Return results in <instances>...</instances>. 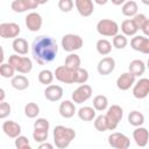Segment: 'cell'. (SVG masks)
<instances>
[{
  "instance_id": "cell-4",
  "label": "cell",
  "mask_w": 149,
  "mask_h": 149,
  "mask_svg": "<svg viewBox=\"0 0 149 149\" xmlns=\"http://www.w3.org/2000/svg\"><path fill=\"white\" fill-rule=\"evenodd\" d=\"M61 44L66 52H74L81 49L84 42H83V38L77 34H65L62 37Z\"/></svg>"
},
{
  "instance_id": "cell-11",
  "label": "cell",
  "mask_w": 149,
  "mask_h": 149,
  "mask_svg": "<svg viewBox=\"0 0 149 149\" xmlns=\"http://www.w3.org/2000/svg\"><path fill=\"white\" fill-rule=\"evenodd\" d=\"M149 94V79L141 78L133 86V95L136 99H144Z\"/></svg>"
},
{
  "instance_id": "cell-47",
  "label": "cell",
  "mask_w": 149,
  "mask_h": 149,
  "mask_svg": "<svg viewBox=\"0 0 149 149\" xmlns=\"http://www.w3.org/2000/svg\"><path fill=\"white\" fill-rule=\"evenodd\" d=\"M108 1H109V0H94V2H95L97 5H100V6H101V5H106Z\"/></svg>"
},
{
  "instance_id": "cell-23",
  "label": "cell",
  "mask_w": 149,
  "mask_h": 149,
  "mask_svg": "<svg viewBox=\"0 0 149 149\" xmlns=\"http://www.w3.org/2000/svg\"><path fill=\"white\" fill-rule=\"evenodd\" d=\"M10 85L15 90H17V91H23V90H26V88L29 87V80L23 74H16V76H14L12 78Z\"/></svg>"
},
{
  "instance_id": "cell-27",
  "label": "cell",
  "mask_w": 149,
  "mask_h": 149,
  "mask_svg": "<svg viewBox=\"0 0 149 149\" xmlns=\"http://www.w3.org/2000/svg\"><path fill=\"white\" fill-rule=\"evenodd\" d=\"M77 114L83 121H92L95 118V108L91 106H84L78 109Z\"/></svg>"
},
{
  "instance_id": "cell-17",
  "label": "cell",
  "mask_w": 149,
  "mask_h": 149,
  "mask_svg": "<svg viewBox=\"0 0 149 149\" xmlns=\"http://www.w3.org/2000/svg\"><path fill=\"white\" fill-rule=\"evenodd\" d=\"M133 139L136 143V146L139 147H146L149 142V132L147 128L139 126L135 128V130L133 132Z\"/></svg>"
},
{
  "instance_id": "cell-28",
  "label": "cell",
  "mask_w": 149,
  "mask_h": 149,
  "mask_svg": "<svg viewBox=\"0 0 149 149\" xmlns=\"http://www.w3.org/2000/svg\"><path fill=\"white\" fill-rule=\"evenodd\" d=\"M95 48H97V51L102 55V56H107L111 54L112 51V43L109 41H107L106 38H100L97 41V44H95Z\"/></svg>"
},
{
  "instance_id": "cell-50",
  "label": "cell",
  "mask_w": 149,
  "mask_h": 149,
  "mask_svg": "<svg viewBox=\"0 0 149 149\" xmlns=\"http://www.w3.org/2000/svg\"><path fill=\"white\" fill-rule=\"evenodd\" d=\"M141 2L143 5H146V6H149V0H141Z\"/></svg>"
},
{
  "instance_id": "cell-41",
  "label": "cell",
  "mask_w": 149,
  "mask_h": 149,
  "mask_svg": "<svg viewBox=\"0 0 149 149\" xmlns=\"http://www.w3.org/2000/svg\"><path fill=\"white\" fill-rule=\"evenodd\" d=\"M49 121L44 118H38L34 122V129H41V130H49Z\"/></svg>"
},
{
  "instance_id": "cell-43",
  "label": "cell",
  "mask_w": 149,
  "mask_h": 149,
  "mask_svg": "<svg viewBox=\"0 0 149 149\" xmlns=\"http://www.w3.org/2000/svg\"><path fill=\"white\" fill-rule=\"evenodd\" d=\"M147 20H148V19H147V16H146L144 14H141V13H140V14L137 13L135 16H133V21H134V23L136 24V27L139 28V30L143 27V24L146 23V21H147Z\"/></svg>"
},
{
  "instance_id": "cell-26",
  "label": "cell",
  "mask_w": 149,
  "mask_h": 149,
  "mask_svg": "<svg viewBox=\"0 0 149 149\" xmlns=\"http://www.w3.org/2000/svg\"><path fill=\"white\" fill-rule=\"evenodd\" d=\"M137 30H139V28L134 23L133 19H127V20L122 21V23H121V31L123 33V35H126V36H135Z\"/></svg>"
},
{
  "instance_id": "cell-19",
  "label": "cell",
  "mask_w": 149,
  "mask_h": 149,
  "mask_svg": "<svg viewBox=\"0 0 149 149\" xmlns=\"http://www.w3.org/2000/svg\"><path fill=\"white\" fill-rule=\"evenodd\" d=\"M44 97L49 101H58L63 97V88L59 85L50 84L44 90Z\"/></svg>"
},
{
  "instance_id": "cell-2",
  "label": "cell",
  "mask_w": 149,
  "mask_h": 149,
  "mask_svg": "<svg viewBox=\"0 0 149 149\" xmlns=\"http://www.w3.org/2000/svg\"><path fill=\"white\" fill-rule=\"evenodd\" d=\"M54 136V143L58 149H65L70 146V143L74 140L76 137V132L74 129L65 126H56L52 132Z\"/></svg>"
},
{
  "instance_id": "cell-36",
  "label": "cell",
  "mask_w": 149,
  "mask_h": 149,
  "mask_svg": "<svg viewBox=\"0 0 149 149\" xmlns=\"http://www.w3.org/2000/svg\"><path fill=\"white\" fill-rule=\"evenodd\" d=\"M113 47L115 49H125L128 44V40H127V36L123 35V34H116L114 37H113Z\"/></svg>"
},
{
  "instance_id": "cell-3",
  "label": "cell",
  "mask_w": 149,
  "mask_h": 149,
  "mask_svg": "<svg viewBox=\"0 0 149 149\" xmlns=\"http://www.w3.org/2000/svg\"><path fill=\"white\" fill-rule=\"evenodd\" d=\"M8 63L13 65L15 71L20 73H29L33 69V62L29 57L26 56H19L17 54L10 55L8 58Z\"/></svg>"
},
{
  "instance_id": "cell-44",
  "label": "cell",
  "mask_w": 149,
  "mask_h": 149,
  "mask_svg": "<svg viewBox=\"0 0 149 149\" xmlns=\"http://www.w3.org/2000/svg\"><path fill=\"white\" fill-rule=\"evenodd\" d=\"M141 30H142V33H143L146 36L149 37V19L146 21V23L143 24V27L141 28Z\"/></svg>"
},
{
  "instance_id": "cell-35",
  "label": "cell",
  "mask_w": 149,
  "mask_h": 149,
  "mask_svg": "<svg viewBox=\"0 0 149 149\" xmlns=\"http://www.w3.org/2000/svg\"><path fill=\"white\" fill-rule=\"evenodd\" d=\"M94 128L98 132H106L108 130V122L106 119V115H98L94 118Z\"/></svg>"
},
{
  "instance_id": "cell-37",
  "label": "cell",
  "mask_w": 149,
  "mask_h": 149,
  "mask_svg": "<svg viewBox=\"0 0 149 149\" xmlns=\"http://www.w3.org/2000/svg\"><path fill=\"white\" fill-rule=\"evenodd\" d=\"M15 73V69L13 65H10L8 62L7 63H1L0 65V74L3 78H13Z\"/></svg>"
},
{
  "instance_id": "cell-16",
  "label": "cell",
  "mask_w": 149,
  "mask_h": 149,
  "mask_svg": "<svg viewBox=\"0 0 149 149\" xmlns=\"http://www.w3.org/2000/svg\"><path fill=\"white\" fill-rule=\"evenodd\" d=\"M134 84H135V76L132 74L129 71L128 72H123L116 79V86L121 91L129 90L132 86H134Z\"/></svg>"
},
{
  "instance_id": "cell-18",
  "label": "cell",
  "mask_w": 149,
  "mask_h": 149,
  "mask_svg": "<svg viewBox=\"0 0 149 149\" xmlns=\"http://www.w3.org/2000/svg\"><path fill=\"white\" fill-rule=\"evenodd\" d=\"M74 5H76L78 13L81 16L87 17V16H91L93 14L94 6H93L92 0H74Z\"/></svg>"
},
{
  "instance_id": "cell-46",
  "label": "cell",
  "mask_w": 149,
  "mask_h": 149,
  "mask_svg": "<svg viewBox=\"0 0 149 149\" xmlns=\"http://www.w3.org/2000/svg\"><path fill=\"white\" fill-rule=\"evenodd\" d=\"M111 1H112L113 5H115V6H120V5H123L127 0H111Z\"/></svg>"
},
{
  "instance_id": "cell-33",
  "label": "cell",
  "mask_w": 149,
  "mask_h": 149,
  "mask_svg": "<svg viewBox=\"0 0 149 149\" xmlns=\"http://www.w3.org/2000/svg\"><path fill=\"white\" fill-rule=\"evenodd\" d=\"M38 113H40V107H38L37 104H35V102L26 104V106H24V115L27 118L34 119V118H36L38 115Z\"/></svg>"
},
{
  "instance_id": "cell-32",
  "label": "cell",
  "mask_w": 149,
  "mask_h": 149,
  "mask_svg": "<svg viewBox=\"0 0 149 149\" xmlns=\"http://www.w3.org/2000/svg\"><path fill=\"white\" fill-rule=\"evenodd\" d=\"M54 78H55V73H52L50 70H47V69L40 71V73H38V81L47 86L52 83Z\"/></svg>"
},
{
  "instance_id": "cell-5",
  "label": "cell",
  "mask_w": 149,
  "mask_h": 149,
  "mask_svg": "<svg viewBox=\"0 0 149 149\" xmlns=\"http://www.w3.org/2000/svg\"><path fill=\"white\" fill-rule=\"evenodd\" d=\"M97 31L101 36L114 37L116 34H119V26L111 19H102L97 23Z\"/></svg>"
},
{
  "instance_id": "cell-31",
  "label": "cell",
  "mask_w": 149,
  "mask_h": 149,
  "mask_svg": "<svg viewBox=\"0 0 149 149\" xmlns=\"http://www.w3.org/2000/svg\"><path fill=\"white\" fill-rule=\"evenodd\" d=\"M80 63H81L80 57L74 52H70L65 58L64 65H66L71 69H78V68H80Z\"/></svg>"
},
{
  "instance_id": "cell-13",
  "label": "cell",
  "mask_w": 149,
  "mask_h": 149,
  "mask_svg": "<svg viewBox=\"0 0 149 149\" xmlns=\"http://www.w3.org/2000/svg\"><path fill=\"white\" fill-rule=\"evenodd\" d=\"M114 69H115V59L109 56L101 58L97 65V70H98L99 74H101V76L111 74L114 71Z\"/></svg>"
},
{
  "instance_id": "cell-24",
  "label": "cell",
  "mask_w": 149,
  "mask_h": 149,
  "mask_svg": "<svg viewBox=\"0 0 149 149\" xmlns=\"http://www.w3.org/2000/svg\"><path fill=\"white\" fill-rule=\"evenodd\" d=\"M121 12L125 16H128V17H133L137 14L139 12V6L137 3L134 1V0H127L122 7H121Z\"/></svg>"
},
{
  "instance_id": "cell-6",
  "label": "cell",
  "mask_w": 149,
  "mask_h": 149,
  "mask_svg": "<svg viewBox=\"0 0 149 149\" xmlns=\"http://www.w3.org/2000/svg\"><path fill=\"white\" fill-rule=\"evenodd\" d=\"M123 116V109L119 105H112L108 107L106 113V119L108 122V130H114Z\"/></svg>"
},
{
  "instance_id": "cell-51",
  "label": "cell",
  "mask_w": 149,
  "mask_h": 149,
  "mask_svg": "<svg viewBox=\"0 0 149 149\" xmlns=\"http://www.w3.org/2000/svg\"><path fill=\"white\" fill-rule=\"evenodd\" d=\"M147 66H148V69H149V58H148V62H147Z\"/></svg>"
},
{
  "instance_id": "cell-1",
  "label": "cell",
  "mask_w": 149,
  "mask_h": 149,
  "mask_svg": "<svg viewBox=\"0 0 149 149\" xmlns=\"http://www.w3.org/2000/svg\"><path fill=\"white\" fill-rule=\"evenodd\" d=\"M58 52V45L57 42L47 35H40L37 36L31 44V54L35 62H37L41 65L48 64L52 62Z\"/></svg>"
},
{
  "instance_id": "cell-25",
  "label": "cell",
  "mask_w": 149,
  "mask_h": 149,
  "mask_svg": "<svg viewBox=\"0 0 149 149\" xmlns=\"http://www.w3.org/2000/svg\"><path fill=\"white\" fill-rule=\"evenodd\" d=\"M128 71L134 74L135 77H140L146 71V65L143 63V61L141 59H134L129 63V66H128Z\"/></svg>"
},
{
  "instance_id": "cell-45",
  "label": "cell",
  "mask_w": 149,
  "mask_h": 149,
  "mask_svg": "<svg viewBox=\"0 0 149 149\" xmlns=\"http://www.w3.org/2000/svg\"><path fill=\"white\" fill-rule=\"evenodd\" d=\"M38 148H40V149H52V148H54V144L48 143V142H45V141H44V142L40 143Z\"/></svg>"
},
{
  "instance_id": "cell-7",
  "label": "cell",
  "mask_w": 149,
  "mask_h": 149,
  "mask_svg": "<svg viewBox=\"0 0 149 149\" xmlns=\"http://www.w3.org/2000/svg\"><path fill=\"white\" fill-rule=\"evenodd\" d=\"M74 70L66 65H61L55 70V77L58 81L64 84H74Z\"/></svg>"
},
{
  "instance_id": "cell-21",
  "label": "cell",
  "mask_w": 149,
  "mask_h": 149,
  "mask_svg": "<svg viewBox=\"0 0 149 149\" xmlns=\"http://www.w3.org/2000/svg\"><path fill=\"white\" fill-rule=\"evenodd\" d=\"M58 112H59L61 116H63L64 119H70L76 113V106H74L73 101L64 100L63 102H61L59 108H58Z\"/></svg>"
},
{
  "instance_id": "cell-14",
  "label": "cell",
  "mask_w": 149,
  "mask_h": 149,
  "mask_svg": "<svg viewBox=\"0 0 149 149\" xmlns=\"http://www.w3.org/2000/svg\"><path fill=\"white\" fill-rule=\"evenodd\" d=\"M40 6L36 0H14L10 5L12 9L15 13H23L29 9H35Z\"/></svg>"
},
{
  "instance_id": "cell-49",
  "label": "cell",
  "mask_w": 149,
  "mask_h": 149,
  "mask_svg": "<svg viewBox=\"0 0 149 149\" xmlns=\"http://www.w3.org/2000/svg\"><path fill=\"white\" fill-rule=\"evenodd\" d=\"M37 1V3L38 5H44V3H47L48 2V0H36Z\"/></svg>"
},
{
  "instance_id": "cell-22",
  "label": "cell",
  "mask_w": 149,
  "mask_h": 149,
  "mask_svg": "<svg viewBox=\"0 0 149 149\" xmlns=\"http://www.w3.org/2000/svg\"><path fill=\"white\" fill-rule=\"evenodd\" d=\"M12 47H13V50L17 55H27L28 54V49H29L28 42L24 38H22V37L14 38L13 43H12Z\"/></svg>"
},
{
  "instance_id": "cell-15",
  "label": "cell",
  "mask_w": 149,
  "mask_h": 149,
  "mask_svg": "<svg viewBox=\"0 0 149 149\" xmlns=\"http://www.w3.org/2000/svg\"><path fill=\"white\" fill-rule=\"evenodd\" d=\"M42 16L36 12H31L26 16V26L30 31H38L42 27Z\"/></svg>"
},
{
  "instance_id": "cell-39",
  "label": "cell",
  "mask_w": 149,
  "mask_h": 149,
  "mask_svg": "<svg viewBox=\"0 0 149 149\" xmlns=\"http://www.w3.org/2000/svg\"><path fill=\"white\" fill-rule=\"evenodd\" d=\"M33 139L36 143H42L47 141L48 139V130H41V129H34L33 132Z\"/></svg>"
},
{
  "instance_id": "cell-38",
  "label": "cell",
  "mask_w": 149,
  "mask_h": 149,
  "mask_svg": "<svg viewBox=\"0 0 149 149\" xmlns=\"http://www.w3.org/2000/svg\"><path fill=\"white\" fill-rule=\"evenodd\" d=\"M15 147L17 149H30L31 148L28 137L27 136H23V135H19L15 139Z\"/></svg>"
},
{
  "instance_id": "cell-10",
  "label": "cell",
  "mask_w": 149,
  "mask_h": 149,
  "mask_svg": "<svg viewBox=\"0 0 149 149\" xmlns=\"http://www.w3.org/2000/svg\"><path fill=\"white\" fill-rule=\"evenodd\" d=\"M20 31V26L15 22H3L0 24V36L2 38H16Z\"/></svg>"
},
{
  "instance_id": "cell-29",
  "label": "cell",
  "mask_w": 149,
  "mask_h": 149,
  "mask_svg": "<svg viewBox=\"0 0 149 149\" xmlns=\"http://www.w3.org/2000/svg\"><path fill=\"white\" fill-rule=\"evenodd\" d=\"M128 122L134 127L142 126L144 123V115L139 111H132L128 114Z\"/></svg>"
},
{
  "instance_id": "cell-8",
  "label": "cell",
  "mask_w": 149,
  "mask_h": 149,
  "mask_svg": "<svg viewBox=\"0 0 149 149\" xmlns=\"http://www.w3.org/2000/svg\"><path fill=\"white\" fill-rule=\"evenodd\" d=\"M92 95V87L87 84H80L73 92H72V101L74 104H83L88 100Z\"/></svg>"
},
{
  "instance_id": "cell-12",
  "label": "cell",
  "mask_w": 149,
  "mask_h": 149,
  "mask_svg": "<svg viewBox=\"0 0 149 149\" xmlns=\"http://www.w3.org/2000/svg\"><path fill=\"white\" fill-rule=\"evenodd\" d=\"M130 47L135 51H140L142 54L149 55V37L135 35L130 41Z\"/></svg>"
},
{
  "instance_id": "cell-30",
  "label": "cell",
  "mask_w": 149,
  "mask_h": 149,
  "mask_svg": "<svg viewBox=\"0 0 149 149\" xmlns=\"http://www.w3.org/2000/svg\"><path fill=\"white\" fill-rule=\"evenodd\" d=\"M93 107L95 108V111L102 112L108 107V99L106 95L104 94H98L93 98Z\"/></svg>"
},
{
  "instance_id": "cell-34",
  "label": "cell",
  "mask_w": 149,
  "mask_h": 149,
  "mask_svg": "<svg viewBox=\"0 0 149 149\" xmlns=\"http://www.w3.org/2000/svg\"><path fill=\"white\" fill-rule=\"evenodd\" d=\"M88 80V71L83 68L74 70V81L76 84H85Z\"/></svg>"
},
{
  "instance_id": "cell-9",
  "label": "cell",
  "mask_w": 149,
  "mask_h": 149,
  "mask_svg": "<svg viewBox=\"0 0 149 149\" xmlns=\"http://www.w3.org/2000/svg\"><path fill=\"white\" fill-rule=\"evenodd\" d=\"M108 144L115 149H127L130 146L129 137L122 133H112L108 136Z\"/></svg>"
},
{
  "instance_id": "cell-48",
  "label": "cell",
  "mask_w": 149,
  "mask_h": 149,
  "mask_svg": "<svg viewBox=\"0 0 149 149\" xmlns=\"http://www.w3.org/2000/svg\"><path fill=\"white\" fill-rule=\"evenodd\" d=\"M3 99H5V90L0 88V102L3 101Z\"/></svg>"
},
{
  "instance_id": "cell-20",
  "label": "cell",
  "mask_w": 149,
  "mask_h": 149,
  "mask_svg": "<svg viewBox=\"0 0 149 149\" xmlns=\"http://www.w3.org/2000/svg\"><path fill=\"white\" fill-rule=\"evenodd\" d=\"M2 130L10 139H16L19 135H21V126L13 120L5 121L2 123Z\"/></svg>"
},
{
  "instance_id": "cell-40",
  "label": "cell",
  "mask_w": 149,
  "mask_h": 149,
  "mask_svg": "<svg viewBox=\"0 0 149 149\" xmlns=\"http://www.w3.org/2000/svg\"><path fill=\"white\" fill-rule=\"evenodd\" d=\"M73 0H59L58 1V8L64 12V13H69L72 10L73 8Z\"/></svg>"
},
{
  "instance_id": "cell-42",
  "label": "cell",
  "mask_w": 149,
  "mask_h": 149,
  "mask_svg": "<svg viewBox=\"0 0 149 149\" xmlns=\"http://www.w3.org/2000/svg\"><path fill=\"white\" fill-rule=\"evenodd\" d=\"M12 107L8 102L6 101H1L0 102V119H5L10 114Z\"/></svg>"
}]
</instances>
